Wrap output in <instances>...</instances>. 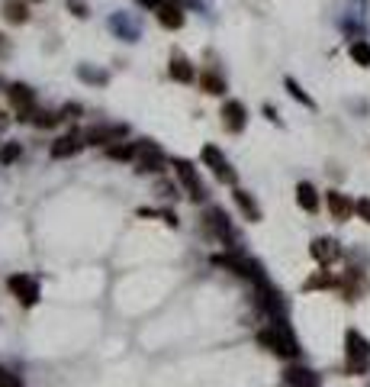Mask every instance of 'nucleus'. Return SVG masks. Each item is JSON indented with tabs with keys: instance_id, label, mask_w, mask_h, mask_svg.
<instances>
[{
	"instance_id": "nucleus-1",
	"label": "nucleus",
	"mask_w": 370,
	"mask_h": 387,
	"mask_svg": "<svg viewBox=\"0 0 370 387\" xmlns=\"http://www.w3.org/2000/svg\"><path fill=\"white\" fill-rule=\"evenodd\" d=\"M258 345H264L267 352H274V355H280V359H296V339L286 332V326L284 323H274L271 329H261L258 332Z\"/></svg>"
},
{
	"instance_id": "nucleus-2",
	"label": "nucleus",
	"mask_w": 370,
	"mask_h": 387,
	"mask_svg": "<svg viewBox=\"0 0 370 387\" xmlns=\"http://www.w3.org/2000/svg\"><path fill=\"white\" fill-rule=\"evenodd\" d=\"M7 97H10V107L16 110V120L20 123H33V116H35V91L29 85H7Z\"/></svg>"
},
{
	"instance_id": "nucleus-3",
	"label": "nucleus",
	"mask_w": 370,
	"mask_h": 387,
	"mask_svg": "<svg viewBox=\"0 0 370 387\" xmlns=\"http://www.w3.org/2000/svg\"><path fill=\"white\" fill-rule=\"evenodd\" d=\"M213 265L229 268V271H235V275H242V278H252V281H264V275H261V265H258V261L245 258V255H238V252L216 255V258H213Z\"/></svg>"
},
{
	"instance_id": "nucleus-4",
	"label": "nucleus",
	"mask_w": 370,
	"mask_h": 387,
	"mask_svg": "<svg viewBox=\"0 0 370 387\" xmlns=\"http://www.w3.org/2000/svg\"><path fill=\"white\" fill-rule=\"evenodd\" d=\"M344 345H348V371H367V365H370V342L367 339H364L357 329H348Z\"/></svg>"
},
{
	"instance_id": "nucleus-5",
	"label": "nucleus",
	"mask_w": 370,
	"mask_h": 387,
	"mask_svg": "<svg viewBox=\"0 0 370 387\" xmlns=\"http://www.w3.org/2000/svg\"><path fill=\"white\" fill-rule=\"evenodd\" d=\"M164 165H168V158H164V152H161L155 142H148V139H142V146H139V155H135V171L139 175H158V171H164Z\"/></svg>"
},
{
	"instance_id": "nucleus-6",
	"label": "nucleus",
	"mask_w": 370,
	"mask_h": 387,
	"mask_svg": "<svg viewBox=\"0 0 370 387\" xmlns=\"http://www.w3.org/2000/svg\"><path fill=\"white\" fill-rule=\"evenodd\" d=\"M129 136V126L126 123H106V126H91L84 133L87 146H116Z\"/></svg>"
},
{
	"instance_id": "nucleus-7",
	"label": "nucleus",
	"mask_w": 370,
	"mask_h": 387,
	"mask_svg": "<svg viewBox=\"0 0 370 387\" xmlns=\"http://www.w3.org/2000/svg\"><path fill=\"white\" fill-rule=\"evenodd\" d=\"M200 158H203V165H206V168H213V175H216L223 184H235V181H238L235 171H232V165L225 162V155L219 152L216 146H203Z\"/></svg>"
},
{
	"instance_id": "nucleus-8",
	"label": "nucleus",
	"mask_w": 370,
	"mask_h": 387,
	"mask_svg": "<svg viewBox=\"0 0 370 387\" xmlns=\"http://www.w3.org/2000/svg\"><path fill=\"white\" fill-rule=\"evenodd\" d=\"M110 33L116 36V39H126V43H139L142 26H139V20H135L133 13L116 10V13H110Z\"/></svg>"
},
{
	"instance_id": "nucleus-9",
	"label": "nucleus",
	"mask_w": 370,
	"mask_h": 387,
	"mask_svg": "<svg viewBox=\"0 0 370 387\" xmlns=\"http://www.w3.org/2000/svg\"><path fill=\"white\" fill-rule=\"evenodd\" d=\"M7 288H10V294H13L16 300L23 303V307H35V303H39V281H35V278L13 275L7 281Z\"/></svg>"
},
{
	"instance_id": "nucleus-10",
	"label": "nucleus",
	"mask_w": 370,
	"mask_h": 387,
	"mask_svg": "<svg viewBox=\"0 0 370 387\" xmlns=\"http://www.w3.org/2000/svg\"><path fill=\"white\" fill-rule=\"evenodd\" d=\"M174 175L181 178V184L190 190V197L194 200H203V184H200V175H196V168H194V162H187V158H174Z\"/></svg>"
},
{
	"instance_id": "nucleus-11",
	"label": "nucleus",
	"mask_w": 370,
	"mask_h": 387,
	"mask_svg": "<svg viewBox=\"0 0 370 387\" xmlns=\"http://www.w3.org/2000/svg\"><path fill=\"white\" fill-rule=\"evenodd\" d=\"M223 126L225 133H242L248 126V110L242 100H225L223 104Z\"/></svg>"
},
{
	"instance_id": "nucleus-12",
	"label": "nucleus",
	"mask_w": 370,
	"mask_h": 387,
	"mask_svg": "<svg viewBox=\"0 0 370 387\" xmlns=\"http://www.w3.org/2000/svg\"><path fill=\"white\" fill-rule=\"evenodd\" d=\"M155 16H158V23L164 29H181L184 23H187V13H184L181 0H164V4L155 10Z\"/></svg>"
},
{
	"instance_id": "nucleus-13",
	"label": "nucleus",
	"mask_w": 370,
	"mask_h": 387,
	"mask_svg": "<svg viewBox=\"0 0 370 387\" xmlns=\"http://www.w3.org/2000/svg\"><path fill=\"white\" fill-rule=\"evenodd\" d=\"M87 146V139H84V133H65V136H58L55 142H52V158H71V155H77L81 148Z\"/></svg>"
},
{
	"instance_id": "nucleus-14",
	"label": "nucleus",
	"mask_w": 370,
	"mask_h": 387,
	"mask_svg": "<svg viewBox=\"0 0 370 387\" xmlns=\"http://www.w3.org/2000/svg\"><path fill=\"white\" fill-rule=\"evenodd\" d=\"M168 75L174 77V81H181V85H190L196 77V71H194V65H190V58L174 49L171 52V62H168Z\"/></svg>"
},
{
	"instance_id": "nucleus-15",
	"label": "nucleus",
	"mask_w": 370,
	"mask_h": 387,
	"mask_svg": "<svg viewBox=\"0 0 370 387\" xmlns=\"http://www.w3.org/2000/svg\"><path fill=\"white\" fill-rule=\"evenodd\" d=\"M0 13H4V20H7L10 26H23V23H29V4L26 0H4V4H0Z\"/></svg>"
},
{
	"instance_id": "nucleus-16",
	"label": "nucleus",
	"mask_w": 370,
	"mask_h": 387,
	"mask_svg": "<svg viewBox=\"0 0 370 387\" xmlns=\"http://www.w3.org/2000/svg\"><path fill=\"white\" fill-rule=\"evenodd\" d=\"M206 226H210V229L216 232L223 242H232V239H235V232H232V226H229V217H225L219 207H213V210L206 213Z\"/></svg>"
},
{
	"instance_id": "nucleus-17",
	"label": "nucleus",
	"mask_w": 370,
	"mask_h": 387,
	"mask_svg": "<svg viewBox=\"0 0 370 387\" xmlns=\"http://www.w3.org/2000/svg\"><path fill=\"white\" fill-rule=\"evenodd\" d=\"M284 378L290 387H319V374L309 371V368H300V365H290Z\"/></svg>"
},
{
	"instance_id": "nucleus-18",
	"label": "nucleus",
	"mask_w": 370,
	"mask_h": 387,
	"mask_svg": "<svg viewBox=\"0 0 370 387\" xmlns=\"http://www.w3.org/2000/svg\"><path fill=\"white\" fill-rule=\"evenodd\" d=\"M309 252H313V258H315V261L328 265V261H335L338 255H342V249H338V242H335V239H315Z\"/></svg>"
},
{
	"instance_id": "nucleus-19",
	"label": "nucleus",
	"mask_w": 370,
	"mask_h": 387,
	"mask_svg": "<svg viewBox=\"0 0 370 387\" xmlns=\"http://www.w3.org/2000/svg\"><path fill=\"white\" fill-rule=\"evenodd\" d=\"M200 91H206V94H213V97H223L225 91H229V85H225V77L219 75V71H203L200 75Z\"/></svg>"
},
{
	"instance_id": "nucleus-20",
	"label": "nucleus",
	"mask_w": 370,
	"mask_h": 387,
	"mask_svg": "<svg viewBox=\"0 0 370 387\" xmlns=\"http://www.w3.org/2000/svg\"><path fill=\"white\" fill-rule=\"evenodd\" d=\"M232 197H235L238 210H242V213H245V217L252 219V223H258V219H261V207H258V204H254V197H252V194H248V190L235 187V190H232Z\"/></svg>"
},
{
	"instance_id": "nucleus-21",
	"label": "nucleus",
	"mask_w": 370,
	"mask_h": 387,
	"mask_svg": "<svg viewBox=\"0 0 370 387\" xmlns=\"http://www.w3.org/2000/svg\"><path fill=\"white\" fill-rule=\"evenodd\" d=\"M328 210H332V217L335 219H348L351 213H354V204H351L344 194H338V190H328Z\"/></svg>"
},
{
	"instance_id": "nucleus-22",
	"label": "nucleus",
	"mask_w": 370,
	"mask_h": 387,
	"mask_svg": "<svg viewBox=\"0 0 370 387\" xmlns=\"http://www.w3.org/2000/svg\"><path fill=\"white\" fill-rule=\"evenodd\" d=\"M296 204H300L303 210H309V213L319 210V194H315V187L309 181H303L300 187H296Z\"/></svg>"
},
{
	"instance_id": "nucleus-23",
	"label": "nucleus",
	"mask_w": 370,
	"mask_h": 387,
	"mask_svg": "<svg viewBox=\"0 0 370 387\" xmlns=\"http://www.w3.org/2000/svg\"><path fill=\"white\" fill-rule=\"evenodd\" d=\"M139 146H142V139L123 142V146H110V148H106V155H110L113 162H133L135 155H139Z\"/></svg>"
},
{
	"instance_id": "nucleus-24",
	"label": "nucleus",
	"mask_w": 370,
	"mask_h": 387,
	"mask_svg": "<svg viewBox=\"0 0 370 387\" xmlns=\"http://www.w3.org/2000/svg\"><path fill=\"white\" fill-rule=\"evenodd\" d=\"M77 77L81 81H87V85H106L110 81V75L100 68H91V65H77Z\"/></svg>"
},
{
	"instance_id": "nucleus-25",
	"label": "nucleus",
	"mask_w": 370,
	"mask_h": 387,
	"mask_svg": "<svg viewBox=\"0 0 370 387\" xmlns=\"http://www.w3.org/2000/svg\"><path fill=\"white\" fill-rule=\"evenodd\" d=\"M351 58H354L361 68H370V43L367 39H354V43H351Z\"/></svg>"
},
{
	"instance_id": "nucleus-26",
	"label": "nucleus",
	"mask_w": 370,
	"mask_h": 387,
	"mask_svg": "<svg viewBox=\"0 0 370 387\" xmlns=\"http://www.w3.org/2000/svg\"><path fill=\"white\" fill-rule=\"evenodd\" d=\"M55 123H62V113H52V110H35V116H33V126H39V129H52Z\"/></svg>"
},
{
	"instance_id": "nucleus-27",
	"label": "nucleus",
	"mask_w": 370,
	"mask_h": 387,
	"mask_svg": "<svg viewBox=\"0 0 370 387\" xmlns=\"http://www.w3.org/2000/svg\"><path fill=\"white\" fill-rule=\"evenodd\" d=\"M284 85H286V91H290V97H293V100H300V104H303V107H309V110H315L313 97H309V94H306V91H303V87H300V85H296L293 77H286Z\"/></svg>"
},
{
	"instance_id": "nucleus-28",
	"label": "nucleus",
	"mask_w": 370,
	"mask_h": 387,
	"mask_svg": "<svg viewBox=\"0 0 370 387\" xmlns=\"http://www.w3.org/2000/svg\"><path fill=\"white\" fill-rule=\"evenodd\" d=\"M20 158V142H7L4 146V152H0V165H10Z\"/></svg>"
},
{
	"instance_id": "nucleus-29",
	"label": "nucleus",
	"mask_w": 370,
	"mask_h": 387,
	"mask_svg": "<svg viewBox=\"0 0 370 387\" xmlns=\"http://www.w3.org/2000/svg\"><path fill=\"white\" fill-rule=\"evenodd\" d=\"M68 10L77 16V20H87V16H91V10H87L84 0H68Z\"/></svg>"
},
{
	"instance_id": "nucleus-30",
	"label": "nucleus",
	"mask_w": 370,
	"mask_h": 387,
	"mask_svg": "<svg viewBox=\"0 0 370 387\" xmlns=\"http://www.w3.org/2000/svg\"><path fill=\"white\" fill-rule=\"evenodd\" d=\"M0 387H23L16 374H10L7 368H0Z\"/></svg>"
},
{
	"instance_id": "nucleus-31",
	"label": "nucleus",
	"mask_w": 370,
	"mask_h": 387,
	"mask_svg": "<svg viewBox=\"0 0 370 387\" xmlns=\"http://www.w3.org/2000/svg\"><path fill=\"white\" fill-rule=\"evenodd\" d=\"M354 213L370 223V197H361V200H357V204H354Z\"/></svg>"
},
{
	"instance_id": "nucleus-32",
	"label": "nucleus",
	"mask_w": 370,
	"mask_h": 387,
	"mask_svg": "<svg viewBox=\"0 0 370 387\" xmlns=\"http://www.w3.org/2000/svg\"><path fill=\"white\" fill-rule=\"evenodd\" d=\"M328 284H332V278H328V275H315V278H309V281H306V290H313V288H328Z\"/></svg>"
},
{
	"instance_id": "nucleus-33",
	"label": "nucleus",
	"mask_w": 370,
	"mask_h": 387,
	"mask_svg": "<svg viewBox=\"0 0 370 387\" xmlns=\"http://www.w3.org/2000/svg\"><path fill=\"white\" fill-rule=\"evenodd\" d=\"M58 113H62V120H71V116H77V113H81V104H65Z\"/></svg>"
},
{
	"instance_id": "nucleus-34",
	"label": "nucleus",
	"mask_w": 370,
	"mask_h": 387,
	"mask_svg": "<svg viewBox=\"0 0 370 387\" xmlns=\"http://www.w3.org/2000/svg\"><path fill=\"white\" fill-rule=\"evenodd\" d=\"M135 4H139L142 10H158L161 4H164V0H135Z\"/></svg>"
},
{
	"instance_id": "nucleus-35",
	"label": "nucleus",
	"mask_w": 370,
	"mask_h": 387,
	"mask_svg": "<svg viewBox=\"0 0 370 387\" xmlns=\"http://www.w3.org/2000/svg\"><path fill=\"white\" fill-rule=\"evenodd\" d=\"M7 55H10V39L0 33V58H7Z\"/></svg>"
},
{
	"instance_id": "nucleus-36",
	"label": "nucleus",
	"mask_w": 370,
	"mask_h": 387,
	"mask_svg": "<svg viewBox=\"0 0 370 387\" xmlns=\"http://www.w3.org/2000/svg\"><path fill=\"white\" fill-rule=\"evenodd\" d=\"M7 129H10V116L0 110V133H7Z\"/></svg>"
},
{
	"instance_id": "nucleus-37",
	"label": "nucleus",
	"mask_w": 370,
	"mask_h": 387,
	"mask_svg": "<svg viewBox=\"0 0 370 387\" xmlns=\"http://www.w3.org/2000/svg\"><path fill=\"white\" fill-rule=\"evenodd\" d=\"M26 4H39V0H26Z\"/></svg>"
},
{
	"instance_id": "nucleus-38",
	"label": "nucleus",
	"mask_w": 370,
	"mask_h": 387,
	"mask_svg": "<svg viewBox=\"0 0 370 387\" xmlns=\"http://www.w3.org/2000/svg\"><path fill=\"white\" fill-rule=\"evenodd\" d=\"M0 87H4V81H0Z\"/></svg>"
}]
</instances>
